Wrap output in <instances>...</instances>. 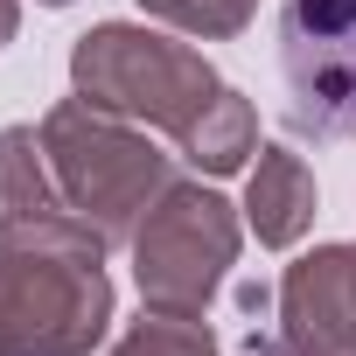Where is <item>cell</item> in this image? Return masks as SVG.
I'll use <instances>...</instances> for the list:
<instances>
[{
  "label": "cell",
  "instance_id": "1",
  "mask_svg": "<svg viewBox=\"0 0 356 356\" xmlns=\"http://www.w3.org/2000/svg\"><path fill=\"white\" fill-rule=\"evenodd\" d=\"M42 154H49L63 203L84 224H98L112 245H133L140 217L175 182V161L147 140V126H133L91 98H63L42 112Z\"/></svg>",
  "mask_w": 356,
  "mask_h": 356
},
{
  "label": "cell",
  "instance_id": "2",
  "mask_svg": "<svg viewBox=\"0 0 356 356\" xmlns=\"http://www.w3.org/2000/svg\"><path fill=\"white\" fill-rule=\"evenodd\" d=\"M70 84H77V98H91L133 126L182 133L224 77L196 42H175L140 22H98L70 42Z\"/></svg>",
  "mask_w": 356,
  "mask_h": 356
},
{
  "label": "cell",
  "instance_id": "3",
  "mask_svg": "<svg viewBox=\"0 0 356 356\" xmlns=\"http://www.w3.org/2000/svg\"><path fill=\"white\" fill-rule=\"evenodd\" d=\"M238 245H245L238 210H231L210 182L175 175L168 196H161V203L140 217V231H133L140 307H161V314H210L217 286H224L231 266H238Z\"/></svg>",
  "mask_w": 356,
  "mask_h": 356
},
{
  "label": "cell",
  "instance_id": "4",
  "mask_svg": "<svg viewBox=\"0 0 356 356\" xmlns=\"http://www.w3.org/2000/svg\"><path fill=\"white\" fill-rule=\"evenodd\" d=\"M112 328L105 259L0 252V356H91Z\"/></svg>",
  "mask_w": 356,
  "mask_h": 356
},
{
  "label": "cell",
  "instance_id": "5",
  "mask_svg": "<svg viewBox=\"0 0 356 356\" xmlns=\"http://www.w3.org/2000/svg\"><path fill=\"white\" fill-rule=\"evenodd\" d=\"M280 70L293 133L356 140V0H286Z\"/></svg>",
  "mask_w": 356,
  "mask_h": 356
},
{
  "label": "cell",
  "instance_id": "6",
  "mask_svg": "<svg viewBox=\"0 0 356 356\" xmlns=\"http://www.w3.org/2000/svg\"><path fill=\"white\" fill-rule=\"evenodd\" d=\"M280 328L328 349L356 356V280H349V245H314L307 259L286 266L280 280Z\"/></svg>",
  "mask_w": 356,
  "mask_h": 356
},
{
  "label": "cell",
  "instance_id": "7",
  "mask_svg": "<svg viewBox=\"0 0 356 356\" xmlns=\"http://www.w3.org/2000/svg\"><path fill=\"white\" fill-rule=\"evenodd\" d=\"M245 224L266 252H286L314 231V175L293 147H259L245 182Z\"/></svg>",
  "mask_w": 356,
  "mask_h": 356
},
{
  "label": "cell",
  "instance_id": "8",
  "mask_svg": "<svg viewBox=\"0 0 356 356\" xmlns=\"http://www.w3.org/2000/svg\"><path fill=\"white\" fill-rule=\"evenodd\" d=\"M175 140H182V161H189L196 175H238V168L259 154V112H252L245 91L217 84L210 105H203L182 133H175Z\"/></svg>",
  "mask_w": 356,
  "mask_h": 356
},
{
  "label": "cell",
  "instance_id": "9",
  "mask_svg": "<svg viewBox=\"0 0 356 356\" xmlns=\"http://www.w3.org/2000/svg\"><path fill=\"white\" fill-rule=\"evenodd\" d=\"M0 252H56V259H105L112 238L77 210H0Z\"/></svg>",
  "mask_w": 356,
  "mask_h": 356
},
{
  "label": "cell",
  "instance_id": "10",
  "mask_svg": "<svg viewBox=\"0 0 356 356\" xmlns=\"http://www.w3.org/2000/svg\"><path fill=\"white\" fill-rule=\"evenodd\" d=\"M0 210H70L42 154V126H0Z\"/></svg>",
  "mask_w": 356,
  "mask_h": 356
},
{
  "label": "cell",
  "instance_id": "11",
  "mask_svg": "<svg viewBox=\"0 0 356 356\" xmlns=\"http://www.w3.org/2000/svg\"><path fill=\"white\" fill-rule=\"evenodd\" d=\"M105 356H217V328L203 314H161L140 307V321H126V335Z\"/></svg>",
  "mask_w": 356,
  "mask_h": 356
},
{
  "label": "cell",
  "instance_id": "12",
  "mask_svg": "<svg viewBox=\"0 0 356 356\" xmlns=\"http://www.w3.org/2000/svg\"><path fill=\"white\" fill-rule=\"evenodd\" d=\"M140 15L182 29V35H196V42H231V35L252 29L259 0H140Z\"/></svg>",
  "mask_w": 356,
  "mask_h": 356
},
{
  "label": "cell",
  "instance_id": "13",
  "mask_svg": "<svg viewBox=\"0 0 356 356\" xmlns=\"http://www.w3.org/2000/svg\"><path fill=\"white\" fill-rule=\"evenodd\" d=\"M245 356H328V349H314V342H300V335H286V328H259V321H252Z\"/></svg>",
  "mask_w": 356,
  "mask_h": 356
},
{
  "label": "cell",
  "instance_id": "14",
  "mask_svg": "<svg viewBox=\"0 0 356 356\" xmlns=\"http://www.w3.org/2000/svg\"><path fill=\"white\" fill-rule=\"evenodd\" d=\"M15 29H22V0H0V49L15 42Z\"/></svg>",
  "mask_w": 356,
  "mask_h": 356
},
{
  "label": "cell",
  "instance_id": "15",
  "mask_svg": "<svg viewBox=\"0 0 356 356\" xmlns=\"http://www.w3.org/2000/svg\"><path fill=\"white\" fill-rule=\"evenodd\" d=\"M349 280H356V245H349Z\"/></svg>",
  "mask_w": 356,
  "mask_h": 356
},
{
  "label": "cell",
  "instance_id": "16",
  "mask_svg": "<svg viewBox=\"0 0 356 356\" xmlns=\"http://www.w3.org/2000/svg\"><path fill=\"white\" fill-rule=\"evenodd\" d=\"M42 8H70V0H42Z\"/></svg>",
  "mask_w": 356,
  "mask_h": 356
}]
</instances>
